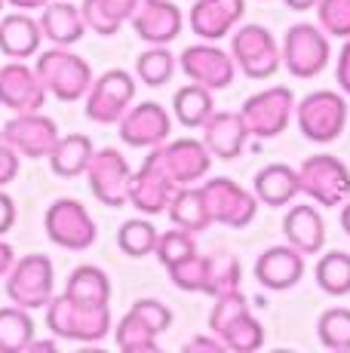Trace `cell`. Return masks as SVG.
<instances>
[{
  "instance_id": "cell-1",
  "label": "cell",
  "mask_w": 350,
  "mask_h": 353,
  "mask_svg": "<svg viewBox=\"0 0 350 353\" xmlns=\"http://www.w3.org/2000/svg\"><path fill=\"white\" fill-rule=\"evenodd\" d=\"M209 332L215 338H221V344L234 353H255L265 347V329L252 316L246 295L240 289L215 295L209 314Z\"/></svg>"
},
{
  "instance_id": "cell-2",
  "label": "cell",
  "mask_w": 350,
  "mask_h": 353,
  "mask_svg": "<svg viewBox=\"0 0 350 353\" xmlns=\"http://www.w3.org/2000/svg\"><path fill=\"white\" fill-rule=\"evenodd\" d=\"M46 325L56 338L80 344H96L111 332V307L71 301L68 295H52L46 301Z\"/></svg>"
},
{
  "instance_id": "cell-3",
  "label": "cell",
  "mask_w": 350,
  "mask_h": 353,
  "mask_svg": "<svg viewBox=\"0 0 350 353\" xmlns=\"http://www.w3.org/2000/svg\"><path fill=\"white\" fill-rule=\"evenodd\" d=\"M34 71L43 90L59 101H80L92 83L90 62L80 59L77 52H71L68 46H52V50L40 52Z\"/></svg>"
},
{
  "instance_id": "cell-4",
  "label": "cell",
  "mask_w": 350,
  "mask_h": 353,
  "mask_svg": "<svg viewBox=\"0 0 350 353\" xmlns=\"http://www.w3.org/2000/svg\"><path fill=\"white\" fill-rule=\"evenodd\" d=\"M172 325V310L163 301L138 298L130 314L117 323L114 341L123 353H151L157 350V338Z\"/></svg>"
},
{
  "instance_id": "cell-5",
  "label": "cell",
  "mask_w": 350,
  "mask_h": 353,
  "mask_svg": "<svg viewBox=\"0 0 350 353\" xmlns=\"http://www.w3.org/2000/svg\"><path fill=\"white\" fill-rule=\"evenodd\" d=\"M295 120H298V129L307 141L329 145L347 126V101L332 90L307 92L301 101H295Z\"/></svg>"
},
{
  "instance_id": "cell-6",
  "label": "cell",
  "mask_w": 350,
  "mask_h": 353,
  "mask_svg": "<svg viewBox=\"0 0 350 353\" xmlns=\"http://www.w3.org/2000/svg\"><path fill=\"white\" fill-rule=\"evenodd\" d=\"M295 172H298V194L311 196L316 206L335 209L350 196V169L332 154H313Z\"/></svg>"
},
{
  "instance_id": "cell-7",
  "label": "cell",
  "mask_w": 350,
  "mask_h": 353,
  "mask_svg": "<svg viewBox=\"0 0 350 353\" xmlns=\"http://www.w3.org/2000/svg\"><path fill=\"white\" fill-rule=\"evenodd\" d=\"M329 56H332V50H329V34L311 22H298L282 34L280 59L292 77L313 80L316 74L326 71Z\"/></svg>"
},
{
  "instance_id": "cell-8",
  "label": "cell",
  "mask_w": 350,
  "mask_h": 353,
  "mask_svg": "<svg viewBox=\"0 0 350 353\" xmlns=\"http://www.w3.org/2000/svg\"><path fill=\"white\" fill-rule=\"evenodd\" d=\"M43 230L50 243H56L59 249H68V252H83L99 236L90 209L74 196H62V200L50 203L43 215Z\"/></svg>"
},
{
  "instance_id": "cell-9",
  "label": "cell",
  "mask_w": 350,
  "mask_h": 353,
  "mask_svg": "<svg viewBox=\"0 0 350 353\" xmlns=\"http://www.w3.org/2000/svg\"><path fill=\"white\" fill-rule=\"evenodd\" d=\"M231 59L249 80L274 77L282 65L277 37L265 25H243L231 31Z\"/></svg>"
},
{
  "instance_id": "cell-10",
  "label": "cell",
  "mask_w": 350,
  "mask_h": 353,
  "mask_svg": "<svg viewBox=\"0 0 350 353\" xmlns=\"http://www.w3.org/2000/svg\"><path fill=\"white\" fill-rule=\"evenodd\" d=\"M52 280H56V270L50 258L40 252L25 255L6 270V298L16 307L40 310L52 298Z\"/></svg>"
},
{
  "instance_id": "cell-11",
  "label": "cell",
  "mask_w": 350,
  "mask_h": 353,
  "mask_svg": "<svg viewBox=\"0 0 350 353\" xmlns=\"http://www.w3.org/2000/svg\"><path fill=\"white\" fill-rule=\"evenodd\" d=\"M295 114V92L289 86H267L243 101L240 117L255 139H277L289 129Z\"/></svg>"
},
{
  "instance_id": "cell-12",
  "label": "cell",
  "mask_w": 350,
  "mask_h": 353,
  "mask_svg": "<svg viewBox=\"0 0 350 353\" xmlns=\"http://www.w3.org/2000/svg\"><path fill=\"white\" fill-rule=\"evenodd\" d=\"M203 200H206V212H209L212 225H225V228H249L258 215V196L252 191H246L243 185H237L234 179H212L203 188Z\"/></svg>"
},
{
  "instance_id": "cell-13",
  "label": "cell",
  "mask_w": 350,
  "mask_h": 353,
  "mask_svg": "<svg viewBox=\"0 0 350 353\" xmlns=\"http://www.w3.org/2000/svg\"><path fill=\"white\" fill-rule=\"evenodd\" d=\"M86 117L92 123H117L126 111H130L132 99H136V80L130 77V71L111 68L102 77H92L90 90H86Z\"/></svg>"
},
{
  "instance_id": "cell-14",
  "label": "cell",
  "mask_w": 350,
  "mask_h": 353,
  "mask_svg": "<svg viewBox=\"0 0 350 353\" xmlns=\"http://www.w3.org/2000/svg\"><path fill=\"white\" fill-rule=\"evenodd\" d=\"M86 179H90L92 196H96L102 206H107V209L126 206L132 169H130V163H126V157L117 151V148L92 151L90 163H86Z\"/></svg>"
},
{
  "instance_id": "cell-15",
  "label": "cell",
  "mask_w": 350,
  "mask_h": 353,
  "mask_svg": "<svg viewBox=\"0 0 350 353\" xmlns=\"http://www.w3.org/2000/svg\"><path fill=\"white\" fill-rule=\"evenodd\" d=\"M178 65L191 83H200L206 90H227L237 77V65H234L231 52L218 50L209 40L187 46L178 56Z\"/></svg>"
},
{
  "instance_id": "cell-16",
  "label": "cell",
  "mask_w": 350,
  "mask_h": 353,
  "mask_svg": "<svg viewBox=\"0 0 350 353\" xmlns=\"http://www.w3.org/2000/svg\"><path fill=\"white\" fill-rule=\"evenodd\" d=\"M160 157V166L163 172L172 179L175 188L181 185H197L212 166V154L206 151L203 141L197 139H178V141H169V145H157L154 148Z\"/></svg>"
},
{
  "instance_id": "cell-17",
  "label": "cell",
  "mask_w": 350,
  "mask_h": 353,
  "mask_svg": "<svg viewBox=\"0 0 350 353\" xmlns=\"http://www.w3.org/2000/svg\"><path fill=\"white\" fill-rule=\"evenodd\" d=\"M172 191H175L172 179L163 172V166H160L157 151H151L145 157V163H141L138 172H132L126 203L136 206L141 215H160V212H166V206H169Z\"/></svg>"
},
{
  "instance_id": "cell-18",
  "label": "cell",
  "mask_w": 350,
  "mask_h": 353,
  "mask_svg": "<svg viewBox=\"0 0 350 353\" xmlns=\"http://www.w3.org/2000/svg\"><path fill=\"white\" fill-rule=\"evenodd\" d=\"M0 132H3V139L19 151V157H31V160L46 157V154L52 151V145L59 141L56 120L43 117L40 111H34V114H12Z\"/></svg>"
},
{
  "instance_id": "cell-19",
  "label": "cell",
  "mask_w": 350,
  "mask_h": 353,
  "mask_svg": "<svg viewBox=\"0 0 350 353\" xmlns=\"http://www.w3.org/2000/svg\"><path fill=\"white\" fill-rule=\"evenodd\" d=\"M120 139L130 148H157L169 139L172 132V117L166 114L163 105L157 101H141V105L130 108L123 117L117 120Z\"/></svg>"
},
{
  "instance_id": "cell-20",
  "label": "cell",
  "mask_w": 350,
  "mask_h": 353,
  "mask_svg": "<svg viewBox=\"0 0 350 353\" xmlns=\"http://www.w3.org/2000/svg\"><path fill=\"white\" fill-rule=\"evenodd\" d=\"M130 25L145 43L166 46L181 34L185 19H181V10L172 0H136Z\"/></svg>"
},
{
  "instance_id": "cell-21",
  "label": "cell",
  "mask_w": 350,
  "mask_h": 353,
  "mask_svg": "<svg viewBox=\"0 0 350 353\" xmlns=\"http://www.w3.org/2000/svg\"><path fill=\"white\" fill-rule=\"evenodd\" d=\"M46 90L40 83L37 71L25 62H6L0 68V105L12 114H34L43 108Z\"/></svg>"
},
{
  "instance_id": "cell-22",
  "label": "cell",
  "mask_w": 350,
  "mask_h": 353,
  "mask_svg": "<svg viewBox=\"0 0 350 353\" xmlns=\"http://www.w3.org/2000/svg\"><path fill=\"white\" fill-rule=\"evenodd\" d=\"M246 12V0H194L191 6V31L200 40H215L227 37L240 25Z\"/></svg>"
},
{
  "instance_id": "cell-23",
  "label": "cell",
  "mask_w": 350,
  "mask_h": 353,
  "mask_svg": "<svg viewBox=\"0 0 350 353\" xmlns=\"http://www.w3.org/2000/svg\"><path fill=\"white\" fill-rule=\"evenodd\" d=\"M305 276V255L298 249L286 246H271L258 255L255 261V280L271 292H286Z\"/></svg>"
},
{
  "instance_id": "cell-24",
  "label": "cell",
  "mask_w": 350,
  "mask_h": 353,
  "mask_svg": "<svg viewBox=\"0 0 350 353\" xmlns=\"http://www.w3.org/2000/svg\"><path fill=\"white\" fill-rule=\"evenodd\" d=\"M249 141V129L240 111H212L203 123V145L212 157L237 160Z\"/></svg>"
},
{
  "instance_id": "cell-25",
  "label": "cell",
  "mask_w": 350,
  "mask_h": 353,
  "mask_svg": "<svg viewBox=\"0 0 350 353\" xmlns=\"http://www.w3.org/2000/svg\"><path fill=\"white\" fill-rule=\"evenodd\" d=\"M282 234H286L289 246L298 249L301 255H316L322 249V243H326V221H322L316 206L301 203V206H292L286 212Z\"/></svg>"
},
{
  "instance_id": "cell-26",
  "label": "cell",
  "mask_w": 350,
  "mask_h": 353,
  "mask_svg": "<svg viewBox=\"0 0 350 353\" xmlns=\"http://www.w3.org/2000/svg\"><path fill=\"white\" fill-rule=\"evenodd\" d=\"M252 194L258 196V203L265 206H289L298 196V172L289 163H267L265 169H258L252 179Z\"/></svg>"
},
{
  "instance_id": "cell-27",
  "label": "cell",
  "mask_w": 350,
  "mask_h": 353,
  "mask_svg": "<svg viewBox=\"0 0 350 353\" xmlns=\"http://www.w3.org/2000/svg\"><path fill=\"white\" fill-rule=\"evenodd\" d=\"M40 31L43 37H50L56 46H74L83 40L86 22L80 16V6L65 3V0H52L43 6V16H40Z\"/></svg>"
},
{
  "instance_id": "cell-28",
  "label": "cell",
  "mask_w": 350,
  "mask_h": 353,
  "mask_svg": "<svg viewBox=\"0 0 350 353\" xmlns=\"http://www.w3.org/2000/svg\"><path fill=\"white\" fill-rule=\"evenodd\" d=\"M43 31L31 16L25 12H10L0 19V52L6 59H31L40 50Z\"/></svg>"
},
{
  "instance_id": "cell-29",
  "label": "cell",
  "mask_w": 350,
  "mask_h": 353,
  "mask_svg": "<svg viewBox=\"0 0 350 353\" xmlns=\"http://www.w3.org/2000/svg\"><path fill=\"white\" fill-rule=\"evenodd\" d=\"M92 151H96V148H92L90 135H80V132L59 135L52 151L46 154V157H50L52 175H59V179H77V175H83Z\"/></svg>"
},
{
  "instance_id": "cell-30",
  "label": "cell",
  "mask_w": 350,
  "mask_h": 353,
  "mask_svg": "<svg viewBox=\"0 0 350 353\" xmlns=\"http://www.w3.org/2000/svg\"><path fill=\"white\" fill-rule=\"evenodd\" d=\"M62 295H68L71 301H80V304L105 307V304H111V280L96 264H80V268H74L68 274Z\"/></svg>"
},
{
  "instance_id": "cell-31",
  "label": "cell",
  "mask_w": 350,
  "mask_h": 353,
  "mask_svg": "<svg viewBox=\"0 0 350 353\" xmlns=\"http://www.w3.org/2000/svg\"><path fill=\"white\" fill-rule=\"evenodd\" d=\"M166 212H169L172 225L181 228V230H191V234H200V230H206L212 225L209 212H206V200H203V191L194 185H181L175 188L172 196H169V206H166Z\"/></svg>"
},
{
  "instance_id": "cell-32",
  "label": "cell",
  "mask_w": 350,
  "mask_h": 353,
  "mask_svg": "<svg viewBox=\"0 0 350 353\" xmlns=\"http://www.w3.org/2000/svg\"><path fill=\"white\" fill-rule=\"evenodd\" d=\"M136 0H83L80 3V16H83L86 28H92L102 37H114L123 22H130Z\"/></svg>"
},
{
  "instance_id": "cell-33",
  "label": "cell",
  "mask_w": 350,
  "mask_h": 353,
  "mask_svg": "<svg viewBox=\"0 0 350 353\" xmlns=\"http://www.w3.org/2000/svg\"><path fill=\"white\" fill-rule=\"evenodd\" d=\"M172 111L175 120H178L185 129H197L209 120V114L215 111V101H212V90L200 83H187L181 86L178 92L172 96Z\"/></svg>"
},
{
  "instance_id": "cell-34",
  "label": "cell",
  "mask_w": 350,
  "mask_h": 353,
  "mask_svg": "<svg viewBox=\"0 0 350 353\" xmlns=\"http://www.w3.org/2000/svg\"><path fill=\"white\" fill-rule=\"evenodd\" d=\"M37 325L31 310L25 307H0V353H22L34 338Z\"/></svg>"
},
{
  "instance_id": "cell-35",
  "label": "cell",
  "mask_w": 350,
  "mask_h": 353,
  "mask_svg": "<svg viewBox=\"0 0 350 353\" xmlns=\"http://www.w3.org/2000/svg\"><path fill=\"white\" fill-rule=\"evenodd\" d=\"M316 286L332 298L350 295V252L335 249L322 255L316 261Z\"/></svg>"
},
{
  "instance_id": "cell-36",
  "label": "cell",
  "mask_w": 350,
  "mask_h": 353,
  "mask_svg": "<svg viewBox=\"0 0 350 353\" xmlns=\"http://www.w3.org/2000/svg\"><path fill=\"white\" fill-rule=\"evenodd\" d=\"M240 280H243V268H240L237 255L227 252H215L206 255V289L203 295H221V292H234L240 289Z\"/></svg>"
},
{
  "instance_id": "cell-37",
  "label": "cell",
  "mask_w": 350,
  "mask_h": 353,
  "mask_svg": "<svg viewBox=\"0 0 350 353\" xmlns=\"http://www.w3.org/2000/svg\"><path fill=\"white\" fill-rule=\"evenodd\" d=\"M175 74V56L166 46H151L136 59V77L151 90H160L172 80Z\"/></svg>"
},
{
  "instance_id": "cell-38",
  "label": "cell",
  "mask_w": 350,
  "mask_h": 353,
  "mask_svg": "<svg viewBox=\"0 0 350 353\" xmlns=\"http://www.w3.org/2000/svg\"><path fill=\"white\" fill-rule=\"evenodd\" d=\"M157 236H160V230L154 228V221L130 219V221H123L120 230H117V246H120V252L130 255V258H145V255L154 252Z\"/></svg>"
},
{
  "instance_id": "cell-39",
  "label": "cell",
  "mask_w": 350,
  "mask_h": 353,
  "mask_svg": "<svg viewBox=\"0 0 350 353\" xmlns=\"http://www.w3.org/2000/svg\"><path fill=\"white\" fill-rule=\"evenodd\" d=\"M316 338L322 347L347 353L350 350V310L347 307H329L316 320Z\"/></svg>"
},
{
  "instance_id": "cell-40",
  "label": "cell",
  "mask_w": 350,
  "mask_h": 353,
  "mask_svg": "<svg viewBox=\"0 0 350 353\" xmlns=\"http://www.w3.org/2000/svg\"><path fill=\"white\" fill-rule=\"evenodd\" d=\"M169 280L181 292H203L206 289V255H187L181 261L169 264Z\"/></svg>"
},
{
  "instance_id": "cell-41",
  "label": "cell",
  "mask_w": 350,
  "mask_h": 353,
  "mask_svg": "<svg viewBox=\"0 0 350 353\" xmlns=\"http://www.w3.org/2000/svg\"><path fill=\"white\" fill-rule=\"evenodd\" d=\"M313 10L329 37L350 40V0H316Z\"/></svg>"
},
{
  "instance_id": "cell-42",
  "label": "cell",
  "mask_w": 350,
  "mask_h": 353,
  "mask_svg": "<svg viewBox=\"0 0 350 353\" xmlns=\"http://www.w3.org/2000/svg\"><path fill=\"white\" fill-rule=\"evenodd\" d=\"M194 252H197L194 234H191V230H181V228L160 234L157 236V246H154V255L160 258V264H163V268H169V264L181 261V258H187Z\"/></svg>"
},
{
  "instance_id": "cell-43",
  "label": "cell",
  "mask_w": 350,
  "mask_h": 353,
  "mask_svg": "<svg viewBox=\"0 0 350 353\" xmlns=\"http://www.w3.org/2000/svg\"><path fill=\"white\" fill-rule=\"evenodd\" d=\"M19 160H22V157H19V151L3 139V132H0V188H6L10 181H16Z\"/></svg>"
},
{
  "instance_id": "cell-44",
  "label": "cell",
  "mask_w": 350,
  "mask_h": 353,
  "mask_svg": "<svg viewBox=\"0 0 350 353\" xmlns=\"http://www.w3.org/2000/svg\"><path fill=\"white\" fill-rule=\"evenodd\" d=\"M335 77H338V86L344 96H350V40L341 46L338 52V65H335Z\"/></svg>"
},
{
  "instance_id": "cell-45",
  "label": "cell",
  "mask_w": 350,
  "mask_h": 353,
  "mask_svg": "<svg viewBox=\"0 0 350 353\" xmlns=\"http://www.w3.org/2000/svg\"><path fill=\"white\" fill-rule=\"evenodd\" d=\"M12 225H16V203H12L10 194L0 191V236L6 230H12Z\"/></svg>"
},
{
  "instance_id": "cell-46",
  "label": "cell",
  "mask_w": 350,
  "mask_h": 353,
  "mask_svg": "<svg viewBox=\"0 0 350 353\" xmlns=\"http://www.w3.org/2000/svg\"><path fill=\"white\" fill-rule=\"evenodd\" d=\"M185 350H212V353H218V350H227L225 344H221V338H209V335H197V338H191V341L185 344Z\"/></svg>"
},
{
  "instance_id": "cell-47",
  "label": "cell",
  "mask_w": 350,
  "mask_h": 353,
  "mask_svg": "<svg viewBox=\"0 0 350 353\" xmlns=\"http://www.w3.org/2000/svg\"><path fill=\"white\" fill-rule=\"evenodd\" d=\"M12 261H16V252H12V246H10V243L0 240V280H3L6 270L12 268Z\"/></svg>"
},
{
  "instance_id": "cell-48",
  "label": "cell",
  "mask_w": 350,
  "mask_h": 353,
  "mask_svg": "<svg viewBox=\"0 0 350 353\" xmlns=\"http://www.w3.org/2000/svg\"><path fill=\"white\" fill-rule=\"evenodd\" d=\"M6 3H10L12 10H43V6L52 3V0H6Z\"/></svg>"
},
{
  "instance_id": "cell-49",
  "label": "cell",
  "mask_w": 350,
  "mask_h": 353,
  "mask_svg": "<svg viewBox=\"0 0 350 353\" xmlns=\"http://www.w3.org/2000/svg\"><path fill=\"white\" fill-rule=\"evenodd\" d=\"M282 3H286L289 10H295V12H305V10H313L316 0H282Z\"/></svg>"
},
{
  "instance_id": "cell-50",
  "label": "cell",
  "mask_w": 350,
  "mask_h": 353,
  "mask_svg": "<svg viewBox=\"0 0 350 353\" xmlns=\"http://www.w3.org/2000/svg\"><path fill=\"white\" fill-rule=\"evenodd\" d=\"M25 350H59L56 335H52V341H37V338H31V344H28Z\"/></svg>"
},
{
  "instance_id": "cell-51",
  "label": "cell",
  "mask_w": 350,
  "mask_h": 353,
  "mask_svg": "<svg viewBox=\"0 0 350 353\" xmlns=\"http://www.w3.org/2000/svg\"><path fill=\"white\" fill-rule=\"evenodd\" d=\"M341 228H344V234L350 236V196L341 203Z\"/></svg>"
},
{
  "instance_id": "cell-52",
  "label": "cell",
  "mask_w": 350,
  "mask_h": 353,
  "mask_svg": "<svg viewBox=\"0 0 350 353\" xmlns=\"http://www.w3.org/2000/svg\"><path fill=\"white\" fill-rule=\"evenodd\" d=\"M0 10H3V0H0Z\"/></svg>"
}]
</instances>
